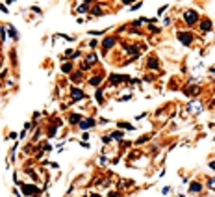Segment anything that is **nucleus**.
<instances>
[{
    "mask_svg": "<svg viewBox=\"0 0 215 197\" xmlns=\"http://www.w3.org/2000/svg\"><path fill=\"white\" fill-rule=\"evenodd\" d=\"M113 138L115 140H123V132H113Z\"/></svg>",
    "mask_w": 215,
    "mask_h": 197,
    "instance_id": "obj_15",
    "label": "nucleus"
},
{
    "mask_svg": "<svg viewBox=\"0 0 215 197\" xmlns=\"http://www.w3.org/2000/svg\"><path fill=\"white\" fill-rule=\"evenodd\" d=\"M178 39L187 47V45H191V41H193V35H191V34H186V32H180V34H178Z\"/></svg>",
    "mask_w": 215,
    "mask_h": 197,
    "instance_id": "obj_2",
    "label": "nucleus"
},
{
    "mask_svg": "<svg viewBox=\"0 0 215 197\" xmlns=\"http://www.w3.org/2000/svg\"><path fill=\"white\" fill-rule=\"evenodd\" d=\"M200 190H202V186L198 182H191L189 184V192H191V194H198Z\"/></svg>",
    "mask_w": 215,
    "mask_h": 197,
    "instance_id": "obj_5",
    "label": "nucleus"
},
{
    "mask_svg": "<svg viewBox=\"0 0 215 197\" xmlns=\"http://www.w3.org/2000/svg\"><path fill=\"white\" fill-rule=\"evenodd\" d=\"M200 28H202V32H210V30H212V21H208V19H206V21H202Z\"/></svg>",
    "mask_w": 215,
    "mask_h": 197,
    "instance_id": "obj_7",
    "label": "nucleus"
},
{
    "mask_svg": "<svg viewBox=\"0 0 215 197\" xmlns=\"http://www.w3.org/2000/svg\"><path fill=\"white\" fill-rule=\"evenodd\" d=\"M71 93H72V101L84 98V91H82V89H78V88H72V89H71Z\"/></svg>",
    "mask_w": 215,
    "mask_h": 197,
    "instance_id": "obj_4",
    "label": "nucleus"
},
{
    "mask_svg": "<svg viewBox=\"0 0 215 197\" xmlns=\"http://www.w3.org/2000/svg\"><path fill=\"white\" fill-rule=\"evenodd\" d=\"M210 167H212V169H215V162H212V164H210Z\"/></svg>",
    "mask_w": 215,
    "mask_h": 197,
    "instance_id": "obj_21",
    "label": "nucleus"
},
{
    "mask_svg": "<svg viewBox=\"0 0 215 197\" xmlns=\"http://www.w3.org/2000/svg\"><path fill=\"white\" fill-rule=\"evenodd\" d=\"M208 186H210V188H215V179H210V180H208Z\"/></svg>",
    "mask_w": 215,
    "mask_h": 197,
    "instance_id": "obj_18",
    "label": "nucleus"
},
{
    "mask_svg": "<svg viewBox=\"0 0 215 197\" xmlns=\"http://www.w3.org/2000/svg\"><path fill=\"white\" fill-rule=\"evenodd\" d=\"M95 125V121L93 119H85V121H80V127L82 128H89V127H93Z\"/></svg>",
    "mask_w": 215,
    "mask_h": 197,
    "instance_id": "obj_8",
    "label": "nucleus"
},
{
    "mask_svg": "<svg viewBox=\"0 0 215 197\" xmlns=\"http://www.w3.org/2000/svg\"><path fill=\"white\" fill-rule=\"evenodd\" d=\"M89 9V2H85V4H82L80 7H78V11H80V13H85V11Z\"/></svg>",
    "mask_w": 215,
    "mask_h": 197,
    "instance_id": "obj_13",
    "label": "nucleus"
},
{
    "mask_svg": "<svg viewBox=\"0 0 215 197\" xmlns=\"http://www.w3.org/2000/svg\"><path fill=\"white\" fill-rule=\"evenodd\" d=\"M148 67H150V69H158V60H156V58H150V60H148Z\"/></svg>",
    "mask_w": 215,
    "mask_h": 197,
    "instance_id": "obj_10",
    "label": "nucleus"
},
{
    "mask_svg": "<svg viewBox=\"0 0 215 197\" xmlns=\"http://www.w3.org/2000/svg\"><path fill=\"white\" fill-rule=\"evenodd\" d=\"M121 128H128V130H132V125H126V123H119Z\"/></svg>",
    "mask_w": 215,
    "mask_h": 197,
    "instance_id": "obj_16",
    "label": "nucleus"
},
{
    "mask_svg": "<svg viewBox=\"0 0 215 197\" xmlns=\"http://www.w3.org/2000/svg\"><path fill=\"white\" fill-rule=\"evenodd\" d=\"M102 45H104V49H111V47L113 45H115V39H113V37H106V39H104V41H102Z\"/></svg>",
    "mask_w": 215,
    "mask_h": 197,
    "instance_id": "obj_6",
    "label": "nucleus"
},
{
    "mask_svg": "<svg viewBox=\"0 0 215 197\" xmlns=\"http://www.w3.org/2000/svg\"><path fill=\"white\" fill-rule=\"evenodd\" d=\"M71 69H72V65H71V63L61 65V71H63V73H71Z\"/></svg>",
    "mask_w": 215,
    "mask_h": 197,
    "instance_id": "obj_14",
    "label": "nucleus"
},
{
    "mask_svg": "<svg viewBox=\"0 0 215 197\" xmlns=\"http://www.w3.org/2000/svg\"><path fill=\"white\" fill-rule=\"evenodd\" d=\"M91 197H100V195H91Z\"/></svg>",
    "mask_w": 215,
    "mask_h": 197,
    "instance_id": "obj_22",
    "label": "nucleus"
},
{
    "mask_svg": "<svg viewBox=\"0 0 215 197\" xmlns=\"http://www.w3.org/2000/svg\"><path fill=\"white\" fill-rule=\"evenodd\" d=\"M184 19H186L187 24H195V22H197V19H198V13H197V11H193V9H189V11H186V13H184Z\"/></svg>",
    "mask_w": 215,
    "mask_h": 197,
    "instance_id": "obj_1",
    "label": "nucleus"
},
{
    "mask_svg": "<svg viewBox=\"0 0 215 197\" xmlns=\"http://www.w3.org/2000/svg\"><path fill=\"white\" fill-rule=\"evenodd\" d=\"M69 121H71L72 125H76V123L80 125V121H82V119H80V115H76V113H72V115H71V119H69Z\"/></svg>",
    "mask_w": 215,
    "mask_h": 197,
    "instance_id": "obj_12",
    "label": "nucleus"
},
{
    "mask_svg": "<svg viewBox=\"0 0 215 197\" xmlns=\"http://www.w3.org/2000/svg\"><path fill=\"white\" fill-rule=\"evenodd\" d=\"M22 192H24L26 195H35V194H39V188H35V186H28V184H24V186H22Z\"/></svg>",
    "mask_w": 215,
    "mask_h": 197,
    "instance_id": "obj_3",
    "label": "nucleus"
},
{
    "mask_svg": "<svg viewBox=\"0 0 215 197\" xmlns=\"http://www.w3.org/2000/svg\"><path fill=\"white\" fill-rule=\"evenodd\" d=\"M96 98H98V102H102V89H98V91H96Z\"/></svg>",
    "mask_w": 215,
    "mask_h": 197,
    "instance_id": "obj_17",
    "label": "nucleus"
},
{
    "mask_svg": "<svg viewBox=\"0 0 215 197\" xmlns=\"http://www.w3.org/2000/svg\"><path fill=\"white\" fill-rule=\"evenodd\" d=\"M93 13H95V15H102V11H100L98 7H95V9H93Z\"/></svg>",
    "mask_w": 215,
    "mask_h": 197,
    "instance_id": "obj_19",
    "label": "nucleus"
},
{
    "mask_svg": "<svg viewBox=\"0 0 215 197\" xmlns=\"http://www.w3.org/2000/svg\"><path fill=\"white\" fill-rule=\"evenodd\" d=\"M100 80H102V76H100V74H98V76L91 78V80H89V84H91V86H98V84H100Z\"/></svg>",
    "mask_w": 215,
    "mask_h": 197,
    "instance_id": "obj_11",
    "label": "nucleus"
},
{
    "mask_svg": "<svg viewBox=\"0 0 215 197\" xmlns=\"http://www.w3.org/2000/svg\"><path fill=\"white\" fill-rule=\"evenodd\" d=\"M109 140H111L109 136H104V138H102V141H104V143H109Z\"/></svg>",
    "mask_w": 215,
    "mask_h": 197,
    "instance_id": "obj_20",
    "label": "nucleus"
},
{
    "mask_svg": "<svg viewBox=\"0 0 215 197\" xmlns=\"http://www.w3.org/2000/svg\"><path fill=\"white\" fill-rule=\"evenodd\" d=\"M109 80H111V84H117V82H121V80H126V76H121V74H113Z\"/></svg>",
    "mask_w": 215,
    "mask_h": 197,
    "instance_id": "obj_9",
    "label": "nucleus"
}]
</instances>
